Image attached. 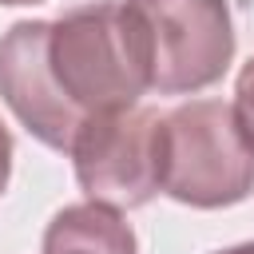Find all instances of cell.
I'll return each instance as SVG.
<instances>
[{"label":"cell","instance_id":"cell-1","mask_svg":"<svg viewBox=\"0 0 254 254\" xmlns=\"http://www.w3.org/2000/svg\"><path fill=\"white\" fill-rule=\"evenodd\" d=\"M147 91L143 36L123 0L20 20L0 36V99L52 151H71L83 119L139 107Z\"/></svg>","mask_w":254,"mask_h":254},{"label":"cell","instance_id":"cell-2","mask_svg":"<svg viewBox=\"0 0 254 254\" xmlns=\"http://www.w3.org/2000/svg\"><path fill=\"white\" fill-rule=\"evenodd\" d=\"M159 190L194 210L234 206L254 190V143L234 103L190 99L159 115Z\"/></svg>","mask_w":254,"mask_h":254},{"label":"cell","instance_id":"cell-3","mask_svg":"<svg viewBox=\"0 0 254 254\" xmlns=\"http://www.w3.org/2000/svg\"><path fill=\"white\" fill-rule=\"evenodd\" d=\"M147 52L151 91L194 95L218 83L234 60L226 0H123Z\"/></svg>","mask_w":254,"mask_h":254},{"label":"cell","instance_id":"cell-4","mask_svg":"<svg viewBox=\"0 0 254 254\" xmlns=\"http://www.w3.org/2000/svg\"><path fill=\"white\" fill-rule=\"evenodd\" d=\"M67 155L91 202L135 210L159 194V111L127 107L91 115L75 131Z\"/></svg>","mask_w":254,"mask_h":254},{"label":"cell","instance_id":"cell-5","mask_svg":"<svg viewBox=\"0 0 254 254\" xmlns=\"http://www.w3.org/2000/svg\"><path fill=\"white\" fill-rule=\"evenodd\" d=\"M44 254H139L123 210L103 202H71L44 230Z\"/></svg>","mask_w":254,"mask_h":254},{"label":"cell","instance_id":"cell-6","mask_svg":"<svg viewBox=\"0 0 254 254\" xmlns=\"http://www.w3.org/2000/svg\"><path fill=\"white\" fill-rule=\"evenodd\" d=\"M234 115L246 127L250 143H254V60H246L242 71H238V83H234Z\"/></svg>","mask_w":254,"mask_h":254},{"label":"cell","instance_id":"cell-7","mask_svg":"<svg viewBox=\"0 0 254 254\" xmlns=\"http://www.w3.org/2000/svg\"><path fill=\"white\" fill-rule=\"evenodd\" d=\"M8 179H12V135L0 123V194L8 190Z\"/></svg>","mask_w":254,"mask_h":254},{"label":"cell","instance_id":"cell-8","mask_svg":"<svg viewBox=\"0 0 254 254\" xmlns=\"http://www.w3.org/2000/svg\"><path fill=\"white\" fill-rule=\"evenodd\" d=\"M214 254H254V242H238V246H226V250H214Z\"/></svg>","mask_w":254,"mask_h":254},{"label":"cell","instance_id":"cell-9","mask_svg":"<svg viewBox=\"0 0 254 254\" xmlns=\"http://www.w3.org/2000/svg\"><path fill=\"white\" fill-rule=\"evenodd\" d=\"M0 4H8V8H16V4H40V0H0Z\"/></svg>","mask_w":254,"mask_h":254}]
</instances>
